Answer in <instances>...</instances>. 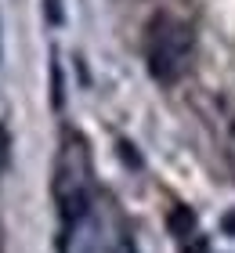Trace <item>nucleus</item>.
<instances>
[{"instance_id":"nucleus-4","label":"nucleus","mask_w":235,"mask_h":253,"mask_svg":"<svg viewBox=\"0 0 235 253\" xmlns=\"http://www.w3.org/2000/svg\"><path fill=\"white\" fill-rule=\"evenodd\" d=\"M51 109L54 112L65 109V80H62V62H58V54H51Z\"/></svg>"},{"instance_id":"nucleus-3","label":"nucleus","mask_w":235,"mask_h":253,"mask_svg":"<svg viewBox=\"0 0 235 253\" xmlns=\"http://www.w3.org/2000/svg\"><path fill=\"white\" fill-rule=\"evenodd\" d=\"M167 228L174 239H192L195 232V213L188 210V206H174V210L167 213Z\"/></svg>"},{"instance_id":"nucleus-6","label":"nucleus","mask_w":235,"mask_h":253,"mask_svg":"<svg viewBox=\"0 0 235 253\" xmlns=\"http://www.w3.org/2000/svg\"><path fill=\"white\" fill-rule=\"evenodd\" d=\"M120 156H123V163H131V167H141V156L134 152V145H131V141H120Z\"/></svg>"},{"instance_id":"nucleus-8","label":"nucleus","mask_w":235,"mask_h":253,"mask_svg":"<svg viewBox=\"0 0 235 253\" xmlns=\"http://www.w3.org/2000/svg\"><path fill=\"white\" fill-rule=\"evenodd\" d=\"M0 250H4V232H0Z\"/></svg>"},{"instance_id":"nucleus-1","label":"nucleus","mask_w":235,"mask_h":253,"mask_svg":"<svg viewBox=\"0 0 235 253\" xmlns=\"http://www.w3.org/2000/svg\"><path fill=\"white\" fill-rule=\"evenodd\" d=\"M51 195L58 206V217L65 221V228H73L91 217L94 206V159L91 145L84 134L65 130L62 148L54 159V174H51Z\"/></svg>"},{"instance_id":"nucleus-7","label":"nucleus","mask_w":235,"mask_h":253,"mask_svg":"<svg viewBox=\"0 0 235 253\" xmlns=\"http://www.w3.org/2000/svg\"><path fill=\"white\" fill-rule=\"evenodd\" d=\"M225 235H235V213L225 217Z\"/></svg>"},{"instance_id":"nucleus-5","label":"nucleus","mask_w":235,"mask_h":253,"mask_svg":"<svg viewBox=\"0 0 235 253\" xmlns=\"http://www.w3.org/2000/svg\"><path fill=\"white\" fill-rule=\"evenodd\" d=\"M44 18H47V26H65V7H62V0H44Z\"/></svg>"},{"instance_id":"nucleus-2","label":"nucleus","mask_w":235,"mask_h":253,"mask_svg":"<svg viewBox=\"0 0 235 253\" xmlns=\"http://www.w3.org/2000/svg\"><path fill=\"white\" fill-rule=\"evenodd\" d=\"M192 26L181 22L170 11H156L145 26V62H148V76L163 87H174L185 76L188 62H192Z\"/></svg>"}]
</instances>
